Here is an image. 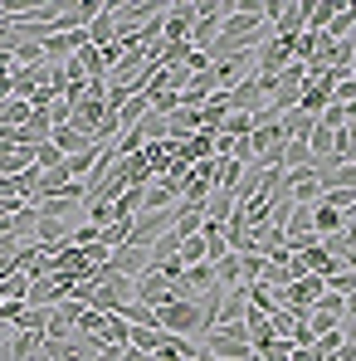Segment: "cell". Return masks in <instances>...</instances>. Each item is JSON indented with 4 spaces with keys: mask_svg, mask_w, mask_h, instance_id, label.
I'll use <instances>...</instances> for the list:
<instances>
[{
    "mask_svg": "<svg viewBox=\"0 0 356 361\" xmlns=\"http://www.w3.org/2000/svg\"><path fill=\"white\" fill-rule=\"evenodd\" d=\"M195 361H215V357H210V352H200V357H195Z\"/></svg>",
    "mask_w": 356,
    "mask_h": 361,
    "instance_id": "cell-33",
    "label": "cell"
},
{
    "mask_svg": "<svg viewBox=\"0 0 356 361\" xmlns=\"http://www.w3.org/2000/svg\"><path fill=\"white\" fill-rule=\"evenodd\" d=\"M264 269H269V259H264L259 249H249V254H239V288H249V283H259V279H264Z\"/></svg>",
    "mask_w": 356,
    "mask_h": 361,
    "instance_id": "cell-16",
    "label": "cell"
},
{
    "mask_svg": "<svg viewBox=\"0 0 356 361\" xmlns=\"http://www.w3.org/2000/svg\"><path fill=\"white\" fill-rule=\"evenodd\" d=\"M288 235H312V205H293V220H288Z\"/></svg>",
    "mask_w": 356,
    "mask_h": 361,
    "instance_id": "cell-27",
    "label": "cell"
},
{
    "mask_svg": "<svg viewBox=\"0 0 356 361\" xmlns=\"http://www.w3.org/2000/svg\"><path fill=\"white\" fill-rule=\"evenodd\" d=\"M347 317H356V293H347V298H342V322H347Z\"/></svg>",
    "mask_w": 356,
    "mask_h": 361,
    "instance_id": "cell-30",
    "label": "cell"
},
{
    "mask_svg": "<svg viewBox=\"0 0 356 361\" xmlns=\"http://www.w3.org/2000/svg\"><path fill=\"white\" fill-rule=\"evenodd\" d=\"M317 185L322 190H356V161H342L332 171H317Z\"/></svg>",
    "mask_w": 356,
    "mask_h": 361,
    "instance_id": "cell-13",
    "label": "cell"
},
{
    "mask_svg": "<svg viewBox=\"0 0 356 361\" xmlns=\"http://www.w3.org/2000/svg\"><path fill=\"white\" fill-rule=\"evenodd\" d=\"M274 161H278V171H302V166H317V161H312V152H307V142H293V137L274 152Z\"/></svg>",
    "mask_w": 356,
    "mask_h": 361,
    "instance_id": "cell-7",
    "label": "cell"
},
{
    "mask_svg": "<svg viewBox=\"0 0 356 361\" xmlns=\"http://www.w3.org/2000/svg\"><path fill=\"white\" fill-rule=\"evenodd\" d=\"M264 103H269V98H264V88H259V78H254V73H249L235 93H230V113H249V118H254Z\"/></svg>",
    "mask_w": 356,
    "mask_h": 361,
    "instance_id": "cell-6",
    "label": "cell"
},
{
    "mask_svg": "<svg viewBox=\"0 0 356 361\" xmlns=\"http://www.w3.org/2000/svg\"><path fill=\"white\" fill-rule=\"evenodd\" d=\"M352 35H356V0L332 15V25L322 30V39H327V44H342V39H352Z\"/></svg>",
    "mask_w": 356,
    "mask_h": 361,
    "instance_id": "cell-9",
    "label": "cell"
},
{
    "mask_svg": "<svg viewBox=\"0 0 356 361\" xmlns=\"http://www.w3.org/2000/svg\"><path fill=\"white\" fill-rule=\"evenodd\" d=\"M327 283V293H337V298H347V293H356V274L352 269H337L332 279H322Z\"/></svg>",
    "mask_w": 356,
    "mask_h": 361,
    "instance_id": "cell-26",
    "label": "cell"
},
{
    "mask_svg": "<svg viewBox=\"0 0 356 361\" xmlns=\"http://www.w3.org/2000/svg\"><path fill=\"white\" fill-rule=\"evenodd\" d=\"M137 302H147V307H166V302H176V283H166V279H156L152 269L137 279Z\"/></svg>",
    "mask_w": 356,
    "mask_h": 361,
    "instance_id": "cell-4",
    "label": "cell"
},
{
    "mask_svg": "<svg viewBox=\"0 0 356 361\" xmlns=\"http://www.w3.org/2000/svg\"><path fill=\"white\" fill-rule=\"evenodd\" d=\"M288 357H293V337H274V342L254 347V357H249V361H288Z\"/></svg>",
    "mask_w": 356,
    "mask_h": 361,
    "instance_id": "cell-19",
    "label": "cell"
},
{
    "mask_svg": "<svg viewBox=\"0 0 356 361\" xmlns=\"http://www.w3.org/2000/svg\"><path fill=\"white\" fill-rule=\"evenodd\" d=\"M35 166V147H0V176H25Z\"/></svg>",
    "mask_w": 356,
    "mask_h": 361,
    "instance_id": "cell-10",
    "label": "cell"
},
{
    "mask_svg": "<svg viewBox=\"0 0 356 361\" xmlns=\"http://www.w3.org/2000/svg\"><path fill=\"white\" fill-rule=\"evenodd\" d=\"M210 93H215V73L205 68V73H190V83L180 88V108L185 113H200L205 103H210Z\"/></svg>",
    "mask_w": 356,
    "mask_h": 361,
    "instance_id": "cell-5",
    "label": "cell"
},
{
    "mask_svg": "<svg viewBox=\"0 0 356 361\" xmlns=\"http://www.w3.org/2000/svg\"><path fill=\"white\" fill-rule=\"evenodd\" d=\"M249 132H254V118H249V113H230L225 127H220V137H230V142H244Z\"/></svg>",
    "mask_w": 356,
    "mask_h": 361,
    "instance_id": "cell-22",
    "label": "cell"
},
{
    "mask_svg": "<svg viewBox=\"0 0 356 361\" xmlns=\"http://www.w3.org/2000/svg\"><path fill=\"white\" fill-rule=\"evenodd\" d=\"M83 35H88L93 49L113 44V39H118V0H113V5H98V15H93V25H88Z\"/></svg>",
    "mask_w": 356,
    "mask_h": 361,
    "instance_id": "cell-3",
    "label": "cell"
},
{
    "mask_svg": "<svg viewBox=\"0 0 356 361\" xmlns=\"http://www.w3.org/2000/svg\"><path fill=\"white\" fill-rule=\"evenodd\" d=\"M342 230H347V215L317 200V205H312V235H317V240H327V235H342Z\"/></svg>",
    "mask_w": 356,
    "mask_h": 361,
    "instance_id": "cell-8",
    "label": "cell"
},
{
    "mask_svg": "<svg viewBox=\"0 0 356 361\" xmlns=\"http://www.w3.org/2000/svg\"><path fill=\"white\" fill-rule=\"evenodd\" d=\"M147 113H152V103H147V93H132V98H127V103L118 108V127L127 132V127H137V122L147 118Z\"/></svg>",
    "mask_w": 356,
    "mask_h": 361,
    "instance_id": "cell-17",
    "label": "cell"
},
{
    "mask_svg": "<svg viewBox=\"0 0 356 361\" xmlns=\"http://www.w3.org/2000/svg\"><path fill=\"white\" fill-rule=\"evenodd\" d=\"M347 240H352V249H356V220H347Z\"/></svg>",
    "mask_w": 356,
    "mask_h": 361,
    "instance_id": "cell-32",
    "label": "cell"
},
{
    "mask_svg": "<svg viewBox=\"0 0 356 361\" xmlns=\"http://www.w3.org/2000/svg\"><path fill=\"white\" fill-rule=\"evenodd\" d=\"M30 118H35V108H30L25 98H5V103H0V127L15 132V127H25Z\"/></svg>",
    "mask_w": 356,
    "mask_h": 361,
    "instance_id": "cell-15",
    "label": "cell"
},
{
    "mask_svg": "<svg viewBox=\"0 0 356 361\" xmlns=\"http://www.w3.org/2000/svg\"><path fill=\"white\" fill-rule=\"evenodd\" d=\"M156 327L161 332H171V337H190V342H200V307L195 302H166V307H156Z\"/></svg>",
    "mask_w": 356,
    "mask_h": 361,
    "instance_id": "cell-1",
    "label": "cell"
},
{
    "mask_svg": "<svg viewBox=\"0 0 356 361\" xmlns=\"http://www.w3.org/2000/svg\"><path fill=\"white\" fill-rule=\"evenodd\" d=\"M337 327H342V317H332V312H322V307L307 312V332H312V337H327V332H337Z\"/></svg>",
    "mask_w": 356,
    "mask_h": 361,
    "instance_id": "cell-23",
    "label": "cell"
},
{
    "mask_svg": "<svg viewBox=\"0 0 356 361\" xmlns=\"http://www.w3.org/2000/svg\"><path fill=\"white\" fill-rule=\"evenodd\" d=\"M88 225H98V230L118 225V205L113 200H88Z\"/></svg>",
    "mask_w": 356,
    "mask_h": 361,
    "instance_id": "cell-20",
    "label": "cell"
},
{
    "mask_svg": "<svg viewBox=\"0 0 356 361\" xmlns=\"http://www.w3.org/2000/svg\"><path fill=\"white\" fill-rule=\"evenodd\" d=\"M230 215H235V190L215 185V190H210V200H205V220H210V225H225Z\"/></svg>",
    "mask_w": 356,
    "mask_h": 361,
    "instance_id": "cell-11",
    "label": "cell"
},
{
    "mask_svg": "<svg viewBox=\"0 0 356 361\" xmlns=\"http://www.w3.org/2000/svg\"><path fill=\"white\" fill-rule=\"evenodd\" d=\"M337 332H342V342H347V347H356V317H347Z\"/></svg>",
    "mask_w": 356,
    "mask_h": 361,
    "instance_id": "cell-29",
    "label": "cell"
},
{
    "mask_svg": "<svg viewBox=\"0 0 356 361\" xmlns=\"http://www.w3.org/2000/svg\"><path fill=\"white\" fill-rule=\"evenodd\" d=\"M25 307H30V302H25V298H15V302H0V322H10V327H15Z\"/></svg>",
    "mask_w": 356,
    "mask_h": 361,
    "instance_id": "cell-28",
    "label": "cell"
},
{
    "mask_svg": "<svg viewBox=\"0 0 356 361\" xmlns=\"http://www.w3.org/2000/svg\"><path fill=\"white\" fill-rule=\"evenodd\" d=\"M54 166H63V152L54 142H39L35 147V171H54Z\"/></svg>",
    "mask_w": 356,
    "mask_h": 361,
    "instance_id": "cell-25",
    "label": "cell"
},
{
    "mask_svg": "<svg viewBox=\"0 0 356 361\" xmlns=\"http://www.w3.org/2000/svg\"><path fill=\"white\" fill-rule=\"evenodd\" d=\"M118 361H152V357H147V352H137V347H127V352H122Z\"/></svg>",
    "mask_w": 356,
    "mask_h": 361,
    "instance_id": "cell-31",
    "label": "cell"
},
{
    "mask_svg": "<svg viewBox=\"0 0 356 361\" xmlns=\"http://www.w3.org/2000/svg\"><path fill=\"white\" fill-rule=\"evenodd\" d=\"M108 269H113V274H122V279H142V274L152 269V254H147L142 244H122V249H113V254H108Z\"/></svg>",
    "mask_w": 356,
    "mask_h": 361,
    "instance_id": "cell-2",
    "label": "cell"
},
{
    "mask_svg": "<svg viewBox=\"0 0 356 361\" xmlns=\"http://www.w3.org/2000/svg\"><path fill=\"white\" fill-rule=\"evenodd\" d=\"M166 342V332L161 327H132V342L127 347H137V352H147V357H156V347Z\"/></svg>",
    "mask_w": 356,
    "mask_h": 361,
    "instance_id": "cell-18",
    "label": "cell"
},
{
    "mask_svg": "<svg viewBox=\"0 0 356 361\" xmlns=\"http://www.w3.org/2000/svg\"><path fill=\"white\" fill-rule=\"evenodd\" d=\"M49 142L59 147L63 157H78V152H88V147H93V137H83V132H78V127H68V122L54 127V137H49Z\"/></svg>",
    "mask_w": 356,
    "mask_h": 361,
    "instance_id": "cell-12",
    "label": "cell"
},
{
    "mask_svg": "<svg viewBox=\"0 0 356 361\" xmlns=\"http://www.w3.org/2000/svg\"><path fill=\"white\" fill-rule=\"evenodd\" d=\"M215 283L230 293V288H239V254H225L220 264H215Z\"/></svg>",
    "mask_w": 356,
    "mask_h": 361,
    "instance_id": "cell-21",
    "label": "cell"
},
{
    "mask_svg": "<svg viewBox=\"0 0 356 361\" xmlns=\"http://www.w3.org/2000/svg\"><path fill=\"white\" fill-rule=\"evenodd\" d=\"M312 127H317V118H307V113H283V118H278L283 142H288V137H293V142H307V137H312Z\"/></svg>",
    "mask_w": 356,
    "mask_h": 361,
    "instance_id": "cell-14",
    "label": "cell"
},
{
    "mask_svg": "<svg viewBox=\"0 0 356 361\" xmlns=\"http://www.w3.org/2000/svg\"><path fill=\"white\" fill-rule=\"evenodd\" d=\"M269 327H274V337H293V327H297V317L288 312V307H269Z\"/></svg>",
    "mask_w": 356,
    "mask_h": 361,
    "instance_id": "cell-24",
    "label": "cell"
}]
</instances>
